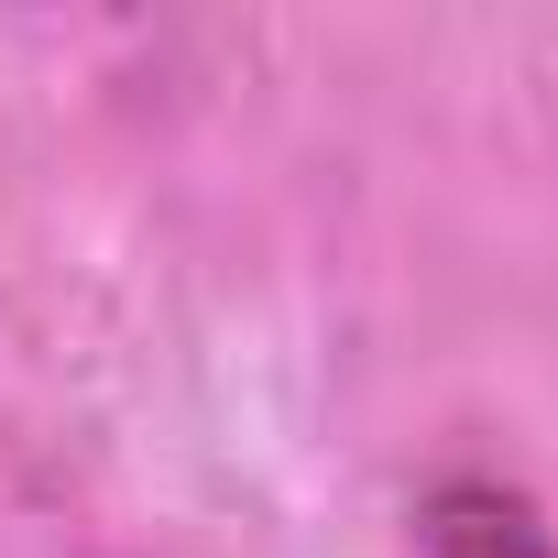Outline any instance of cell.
Segmentation results:
<instances>
[{
    "label": "cell",
    "mask_w": 558,
    "mask_h": 558,
    "mask_svg": "<svg viewBox=\"0 0 558 558\" xmlns=\"http://www.w3.org/2000/svg\"><path fill=\"white\" fill-rule=\"evenodd\" d=\"M416 558H558V525H547V504L525 482L449 471L416 504Z\"/></svg>",
    "instance_id": "cell-1"
}]
</instances>
